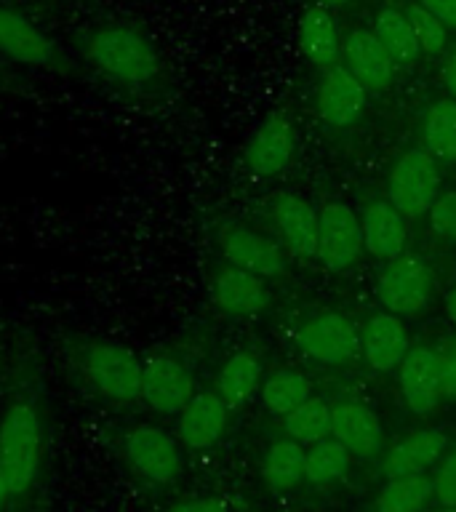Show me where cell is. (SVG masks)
<instances>
[{"instance_id": "d6986e66", "label": "cell", "mask_w": 456, "mask_h": 512, "mask_svg": "<svg viewBox=\"0 0 456 512\" xmlns=\"http://www.w3.org/2000/svg\"><path fill=\"white\" fill-rule=\"evenodd\" d=\"M342 59L344 67L355 75L366 88L382 91L395 78V64L390 54L384 51L374 30H352L342 38Z\"/></svg>"}, {"instance_id": "836d02e7", "label": "cell", "mask_w": 456, "mask_h": 512, "mask_svg": "<svg viewBox=\"0 0 456 512\" xmlns=\"http://www.w3.org/2000/svg\"><path fill=\"white\" fill-rule=\"evenodd\" d=\"M435 478H432V488H435V499L440 504L456 507V448L446 451L443 459L435 464Z\"/></svg>"}, {"instance_id": "4316f807", "label": "cell", "mask_w": 456, "mask_h": 512, "mask_svg": "<svg viewBox=\"0 0 456 512\" xmlns=\"http://www.w3.org/2000/svg\"><path fill=\"white\" fill-rule=\"evenodd\" d=\"M304 459H307V451L296 440H278L264 454L262 478L275 491H291L304 480Z\"/></svg>"}, {"instance_id": "3957f363", "label": "cell", "mask_w": 456, "mask_h": 512, "mask_svg": "<svg viewBox=\"0 0 456 512\" xmlns=\"http://www.w3.org/2000/svg\"><path fill=\"white\" fill-rule=\"evenodd\" d=\"M80 374L99 395L110 400H134L142 395L144 363L134 352L115 342H86L75 352Z\"/></svg>"}, {"instance_id": "b9f144b4", "label": "cell", "mask_w": 456, "mask_h": 512, "mask_svg": "<svg viewBox=\"0 0 456 512\" xmlns=\"http://www.w3.org/2000/svg\"><path fill=\"white\" fill-rule=\"evenodd\" d=\"M435 512H456V507H448V504H440V510Z\"/></svg>"}, {"instance_id": "74e56055", "label": "cell", "mask_w": 456, "mask_h": 512, "mask_svg": "<svg viewBox=\"0 0 456 512\" xmlns=\"http://www.w3.org/2000/svg\"><path fill=\"white\" fill-rule=\"evenodd\" d=\"M443 83H446L451 99H456V54L448 59L446 70H443Z\"/></svg>"}, {"instance_id": "f546056e", "label": "cell", "mask_w": 456, "mask_h": 512, "mask_svg": "<svg viewBox=\"0 0 456 512\" xmlns=\"http://www.w3.org/2000/svg\"><path fill=\"white\" fill-rule=\"evenodd\" d=\"M424 150L438 163H456V99H438L427 110Z\"/></svg>"}, {"instance_id": "277c9868", "label": "cell", "mask_w": 456, "mask_h": 512, "mask_svg": "<svg viewBox=\"0 0 456 512\" xmlns=\"http://www.w3.org/2000/svg\"><path fill=\"white\" fill-rule=\"evenodd\" d=\"M440 195L438 160L427 150L403 152L387 179V200L406 219H416L430 211Z\"/></svg>"}, {"instance_id": "8d00e7d4", "label": "cell", "mask_w": 456, "mask_h": 512, "mask_svg": "<svg viewBox=\"0 0 456 512\" xmlns=\"http://www.w3.org/2000/svg\"><path fill=\"white\" fill-rule=\"evenodd\" d=\"M419 3L438 16L446 27L456 30V0H419Z\"/></svg>"}, {"instance_id": "603a6c76", "label": "cell", "mask_w": 456, "mask_h": 512, "mask_svg": "<svg viewBox=\"0 0 456 512\" xmlns=\"http://www.w3.org/2000/svg\"><path fill=\"white\" fill-rule=\"evenodd\" d=\"M299 46L302 54L318 67H331L342 56V35L336 27L331 8L315 6L307 8L299 24Z\"/></svg>"}, {"instance_id": "ba28073f", "label": "cell", "mask_w": 456, "mask_h": 512, "mask_svg": "<svg viewBox=\"0 0 456 512\" xmlns=\"http://www.w3.org/2000/svg\"><path fill=\"white\" fill-rule=\"evenodd\" d=\"M296 344L307 358L318 360L323 366H342L360 352V334L339 312H320L302 323Z\"/></svg>"}, {"instance_id": "9c48e42d", "label": "cell", "mask_w": 456, "mask_h": 512, "mask_svg": "<svg viewBox=\"0 0 456 512\" xmlns=\"http://www.w3.org/2000/svg\"><path fill=\"white\" fill-rule=\"evenodd\" d=\"M219 248H222L227 264L254 272L259 278H278L286 272L283 248L262 232L246 227V224H224L219 230Z\"/></svg>"}, {"instance_id": "cb8c5ba5", "label": "cell", "mask_w": 456, "mask_h": 512, "mask_svg": "<svg viewBox=\"0 0 456 512\" xmlns=\"http://www.w3.org/2000/svg\"><path fill=\"white\" fill-rule=\"evenodd\" d=\"M262 387V360L254 352H235L216 374V392L230 408L246 406Z\"/></svg>"}, {"instance_id": "2e32d148", "label": "cell", "mask_w": 456, "mask_h": 512, "mask_svg": "<svg viewBox=\"0 0 456 512\" xmlns=\"http://www.w3.org/2000/svg\"><path fill=\"white\" fill-rule=\"evenodd\" d=\"M230 422V406L219 392H195L179 411V440L192 451H206L222 438Z\"/></svg>"}, {"instance_id": "8992f818", "label": "cell", "mask_w": 456, "mask_h": 512, "mask_svg": "<svg viewBox=\"0 0 456 512\" xmlns=\"http://www.w3.org/2000/svg\"><path fill=\"white\" fill-rule=\"evenodd\" d=\"M432 270L422 256L400 254L390 259L376 283V294L384 310L392 315H416L432 299Z\"/></svg>"}, {"instance_id": "4dcf8cb0", "label": "cell", "mask_w": 456, "mask_h": 512, "mask_svg": "<svg viewBox=\"0 0 456 512\" xmlns=\"http://www.w3.org/2000/svg\"><path fill=\"white\" fill-rule=\"evenodd\" d=\"M352 464V454L334 438H326L310 446L304 459V480L312 486H334L336 480L347 475Z\"/></svg>"}, {"instance_id": "9a60e30c", "label": "cell", "mask_w": 456, "mask_h": 512, "mask_svg": "<svg viewBox=\"0 0 456 512\" xmlns=\"http://www.w3.org/2000/svg\"><path fill=\"white\" fill-rule=\"evenodd\" d=\"M408 350L411 344H408V331L400 315L376 312L360 331V352L371 371H379V374L395 371Z\"/></svg>"}, {"instance_id": "7c38bea8", "label": "cell", "mask_w": 456, "mask_h": 512, "mask_svg": "<svg viewBox=\"0 0 456 512\" xmlns=\"http://www.w3.org/2000/svg\"><path fill=\"white\" fill-rule=\"evenodd\" d=\"M398 387L411 414H432L443 400L438 352L430 350V347L408 350L406 358L400 360L398 366Z\"/></svg>"}, {"instance_id": "d6a6232c", "label": "cell", "mask_w": 456, "mask_h": 512, "mask_svg": "<svg viewBox=\"0 0 456 512\" xmlns=\"http://www.w3.org/2000/svg\"><path fill=\"white\" fill-rule=\"evenodd\" d=\"M427 216H430V230L435 232V238L456 246V190L440 192Z\"/></svg>"}, {"instance_id": "5bb4252c", "label": "cell", "mask_w": 456, "mask_h": 512, "mask_svg": "<svg viewBox=\"0 0 456 512\" xmlns=\"http://www.w3.org/2000/svg\"><path fill=\"white\" fill-rule=\"evenodd\" d=\"M368 88L344 64L326 67L318 86V112L328 126H352L366 110Z\"/></svg>"}, {"instance_id": "ffe728a7", "label": "cell", "mask_w": 456, "mask_h": 512, "mask_svg": "<svg viewBox=\"0 0 456 512\" xmlns=\"http://www.w3.org/2000/svg\"><path fill=\"white\" fill-rule=\"evenodd\" d=\"M0 51L19 64L46 67L54 59V43L40 27L14 8L0 6Z\"/></svg>"}, {"instance_id": "e0dca14e", "label": "cell", "mask_w": 456, "mask_h": 512, "mask_svg": "<svg viewBox=\"0 0 456 512\" xmlns=\"http://www.w3.org/2000/svg\"><path fill=\"white\" fill-rule=\"evenodd\" d=\"M331 438L339 440L352 456L368 459L382 448V419L363 403H336L331 408Z\"/></svg>"}, {"instance_id": "83f0119b", "label": "cell", "mask_w": 456, "mask_h": 512, "mask_svg": "<svg viewBox=\"0 0 456 512\" xmlns=\"http://www.w3.org/2000/svg\"><path fill=\"white\" fill-rule=\"evenodd\" d=\"M262 403L264 408L275 416L291 414L296 406H302L304 400L312 395L310 376L294 368H283L275 371L267 379H262Z\"/></svg>"}, {"instance_id": "d590c367", "label": "cell", "mask_w": 456, "mask_h": 512, "mask_svg": "<svg viewBox=\"0 0 456 512\" xmlns=\"http://www.w3.org/2000/svg\"><path fill=\"white\" fill-rule=\"evenodd\" d=\"M168 512H230V507L222 499H211V496H192L176 502Z\"/></svg>"}, {"instance_id": "d4e9b609", "label": "cell", "mask_w": 456, "mask_h": 512, "mask_svg": "<svg viewBox=\"0 0 456 512\" xmlns=\"http://www.w3.org/2000/svg\"><path fill=\"white\" fill-rule=\"evenodd\" d=\"M435 499V488L427 472L387 478L374 502V512H424Z\"/></svg>"}, {"instance_id": "4fadbf2b", "label": "cell", "mask_w": 456, "mask_h": 512, "mask_svg": "<svg viewBox=\"0 0 456 512\" xmlns=\"http://www.w3.org/2000/svg\"><path fill=\"white\" fill-rule=\"evenodd\" d=\"M296 150L294 123L286 115H270L246 144V166L254 176H278Z\"/></svg>"}, {"instance_id": "484cf974", "label": "cell", "mask_w": 456, "mask_h": 512, "mask_svg": "<svg viewBox=\"0 0 456 512\" xmlns=\"http://www.w3.org/2000/svg\"><path fill=\"white\" fill-rule=\"evenodd\" d=\"M374 35L384 46V51L390 54L395 67H414L416 59L422 56L419 43L414 38V30L406 19V11L400 8H382L374 19Z\"/></svg>"}, {"instance_id": "60d3db41", "label": "cell", "mask_w": 456, "mask_h": 512, "mask_svg": "<svg viewBox=\"0 0 456 512\" xmlns=\"http://www.w3.org/2000/svg\"><path fill=\"white\" fill-rule=\"evenodd\" d=\"M326 8H339V6H347V3H352V0H320Z\"/></svg>"}, {"instance_id": "1f68e13d", "label": "cell", "mask_w": 456, "mask_h": 512, "mask_svg": "<svg viewBox=\"0 0 456 512\" xmlns=\"http://www.w3.org/2000/svg\"><path fill=\"white\" fill-rule=\"evenodd\" d=\"M406 19L414 30V38L419 43V51L427 56L440 54L448 43V27L440 22L438 16L427 11L422 3H411L406 8Z\"/></svg>"}, {"instance_id": "ab89813d", "label": "cell", "mask_w": 456, "mask_h": 512, "mask_svg": "<svg viewBox=\"0 0 456 512\" xmlns=\"http://www.w3.org/2000/svg\"><path fill=\"white\" fill-rule=\"evenodd\" d=\"M11 496V488H8V480H6V472L0 467V507L6 504V499Z\"/></svg>"}, {"instance_id": "44dd1931", "label": "cell", "mask_w": 456, "mask_h": 512, "mask_svg": "<svg viewBox=\"0 0 456 512\" xmlns=\"http://www.w3.org/2000/svg\"><path fill=\"white\" fill-rule=\"evenodd\" d=\"M360 230H363V248L368 254L387 259V262L395 259V256L406 254V216L400 214L390 200L368 203L363 216H360Z\"/></svg>"}, {"instance_id": "8fae6325", "label": "cell", "mask_w": 456, "mask_h": 512, "mask_svg": "<svg viewBox=\"0 0 456 512\" xmlns=\"http://www.w3.org/2000/svg\"><path fill=\"white\" fill-rule=\"evenodd\" d=\"M211 299L216 310H222L230 318H254L267 310L270 291L264 278L254 272L240 270L235 264H222L211 275Z\"/></svg>"}, {"instance_id": "f35d334b", "label": "cell", "mask_w": 456, "mask_h": 512, "mask_svg": "<svg viewBox=\"0 0 456 512\" xmlns=\"http://www.w3.org/2000/svg\"><path fill=\"white\" fill-rule=\"evenodd\" d=\"M446 315H448V320H451V323H454V328H456V286L451 288V291H448V294H446Z\"/></svg>"}, {"instance_id": "5b68a950", "label": "cell", "mask_w": 456, "mask_h": 512, "mask_svg": "<svg viewBox=\"0 0 456 512\" xmlns=\"http://www.w3.org/2000/svg\"><path fill=\"white\" fill-rule=\"evenodd\" d=\"M123 456L139 478L158 486L174 483L182 472L179 440L155 424H136L123 438Z\"/></svg>"}, {"instance_id": "7a4b0ae2", "label": "cell", "mask_w": 456, "mask_h": 512, "mask_svg": "<svg viewBox=\"0 0 456 512\" xmlns=\"http://www.w3.org/2000/svg\"><path fill=\"white\" fill-rule=\"evenodd\" d=\"M43 456V427L35 406L14 403L0 419V467L11 494H24L35 483Z\"/></svg>"}, {"instance_id": "ac0fdd59", "label": "cell", "mask_w": 456, "mask_h": 512, "mask_svg": "<svg viewBox=\"0 0 456 512\" xmlns=\"http://www.w3.org/2000/svg\"><path fill=\"white\" fill-rule=\"evenodd\" d=\"M272 222L283 235L288 251L299 259H315L318 251V208L294 192L272 200Z\"/></svg>"}, {"instance_id": "52a82bcc", "label": "cell", "mask_w": 456, "mask_h": 512, "mask_svg": "<svg viewBox=\"0 0 456 512\" xmlns=\"http://www.w3.org/2000/svg\"><path fill=\"white\" fill-rule=\"evenodd\" d=\"M363 251V230L360 219L352 214L347 203H326L318 208V259L326 270L344 272L358 262Z\"/></svg>"}, {"instance_id": "7402d4cb", "label": "cell", "mask_w": 456, "mask_h": 512, "mask_svg": "<svg viewBox=\"0 0 456 512\" xmlns=\"http://www.w3.org/2000/svg\"><path fill=\"white\" fill-rule=\"evenodd\" d=\"M448 451V435L443 430L408 432L387 451L382 470L387 478L395 475H416L432 470Z\"/></svg>"}, {"instance_id": "30bf717a", "label": "cell", "mask_w": 456, "mask_h": 512, "mask_svg": "<svg viewBox=\"0 0 456 512\" xmlns=\"http://www.w3.org/2000/svg\"><path fill=\"white\" fill-rule=\"evenodd\" d=\"M195 395L190 368L171 355H152L142 368V398L158 414H179Z\"/></svg>"}, {"instance_id": "f1b7e54d", "label": "cell", "mask_w": 456, "mask_h": 512, "mask_svg": "<svg viewBox=\"0 0 456 512\" xmlns=\"http://www.w3.org/2000/svg\"><path fill=\"white\" fill-rule=\"evenodd\" d=\"M283 430L286 438L296 440L299 446H315L320 440L331 438V406L323 398L310 395L302 406L283 416Z\"/></svg>"}, {"instance_id": "6da1fadb", "label": "cell", "mask_w": 456, "mask_h": 512, "mask_svg": "<svg viewBox=\"0 0 456 512\" xmlns=\"http://www.w3.org/2000/svg\"><path fill=\"white\" fill-rule=\"evenodd\" d=\"M86 56L104 78L118 80L123 86H144L160 70V56L150 38L123 24L91 32L86 40Z\"/></svg>"}, {"instance_id": "e575fe53", "label": "cell", "mask_w": 456, "mask_h": 512, "mask_svg": "<svg viewBox=\"0 0 456 512\" xmlns=\"http://www.w3.org/2000/svg\"><path fill=\"white\" fill-rule=\"evenodd\" d=\"M438 366H440V387H443V398L456 400V339L446 342L438 350Z\"/></svg>"}]
</instances>
